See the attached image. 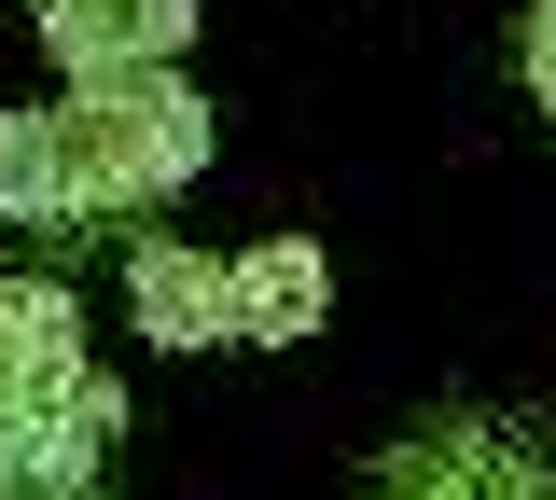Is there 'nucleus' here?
<instances>
[{
	"label": "nucleus",
	"instance_id": "nucleus-2",
	"mask_svg": "<svg viewBox=\"0 0 556 500\" xmlns=\"http://www.w3.org/2000/svg\"><path fill=\"white\" fill-rule=\"evenodd\" d=\"M126 320L153 348H306L334 320V251L320 236H265V251L139 236L126 251Z\"/></svg>",
	"mask_w": 556,
	"mask_h": 500
},
{
	"label": "nucleus",
	"instance_id": "nucleus-5",
	"mask_svg": "<svg viewBox=\"0 0 556 500\" xmlns=\"http://www.w3.org/2000/svg\"><path fill=\"white\" fill-rule=\"evenodd\" d=\"M515 473H529V431H501V418H431L376 473V500H515Z\"/></svg>",
	"mask_w": 556,
	"mask_h": 500
},
{
	"label": "nucleus",
	"instance_id": "nucleus-4",
	"mask_svg": "<svg viewBox=\"0 0 556 500\" xmlns=\"http://www.w3.org/2000/svg\"><path fill=\"white\" fill-rule=\"evenodd\" d=\"M56 84H153L195 56V0H42Z\"/></svg>",
	"mask_w": 556,
	"mask_h": 500
},
{
	"label": "nucleus",
	"instance_id": "nucleus-6",
	"mask_svg": "<svg viewBox=\"0 0 556 500\" xmlns=\"http://www.w3.org/2000/svg\"><path fill=\"white\" fill-rule=\"evenodd\" d=\"M84 348V292L70 279H0V389H28V375H70Z\"/></svg>",
	"mask_w": 556,
	"mask_h": 500
},
{
	"label": "nucleus",
	"instance_id": "nucleus-8",
	"mask_svg": "<svg viewBox=\"0 0 556 500\" xmlns=\"http://www.w3.org/2000/svg\"><path fill=\"white\" fill-rule=\"evenodd\" d=\"M28 14H42V0H28Z\"/></svg>",
	"mask_w": 556,
	"mask_h": 500
},
{
	"label": "nucleus",
	"instance_id": "nucleus-1",
	"mask_svg": "<svg viewBox=\"0 0 556 500\" xmlns=\"http://www.w3.org/2000/svg\"><path fill=\"white\" fill-rule=\"evenodd\" d=\"M208 98L195 70H153V84H70L42 112H0V222H139L167 209L181 181L208 167Z\"/></svg>",
	"mask_w": 556,
	"mask_h": 500
},
{
	"label": "nucleus",
	"instance_id": "nucleus-3",
	"mask_svg": "<svg viewBox=\"0 0 556 500\" xmlns=\"http://www.w3.org/2000/svg\"><path fill=\"white\" fill-rule=\"evenodd\" d=\"M112 445H126V389H112L98 361L0 389V500H84Z\"/></svg>",
	"mask_w": 556,
	"mask_h": 500
},
{
	"label": "nucleus",
	"instance_id": "nucleus-7",
	"mask_svg": "<svg viewBox=\"0 0 556 500\" xmlns=\"http://www.w3.org/2000/svg\"><path fill=\"white\" fill-rule=\"evenodd\" d=\"M515 70H529V98L556 112V0H529V14H515Z\"/></svg>",
	"mask_w": 556,
	"mask_h": 500
}]
</instances>
